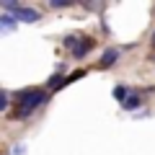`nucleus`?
<instances>
[{
  "label": "nucleus",
  "mask_w": 155,
  "mask_h": 155,
  "mask_svg": "<svg viewBox=\"0 0 155 155\" xmlns=\"http://www.w3.org/2000/svg\"><path fill=\"white\" fill-rule=\"evenodd\" d=\"M49 101V96L44 93L41 88H23L16 93V119H26L28 114H31L34 109H39L41 104H47Z\"/></svg>",
  "instance_id": "1"
},
{
  "label": "nucleus",
  "mask_w": 155,
  "mask_h": 155,
  "mask_svg": "<svg viewBox=\"0 0 155 155\" xmlns=\"http://www.w3.org/2000/svg\"><path fill=\"white\" fill-rule=\"evenodd\" d=\"M119 54H122V49H119V47H111V49H106L104 54H101V60H98V67H101V70H109V67H114L116 60H119Z\"/></svg>",
  "instance_id": "2"
},
{
  "label": "nucleus",
  "mask_w": 155,
  "mask_h": 155,
  "mask_svg": "<svg viewBox=\"0 0 155 155\" xmlns=\"http://www.w3.org/2000/svg\"><path fill=\"white\" fill-rule=\"evenodd\" d=\"M93 44H96V41L91 36H80V39H78V44H75V49H72V57H75V60H83V57L93 49Z\"/></svg>",
  "instance_id": "3"
},
{
  "label": "nucleus",
  "mask_w": 155,
  "mask_h": 155,
  "mask_svg": "<svg viewBox=\"0 0 155 155\" xmlns=\"http://www.w3.org/2000/svg\"><path fill=\"white\" fill-rule=\"evenodd\" d=\"M16 18H18V21H23V23H36L41 16H39V11H34V8L21 5V8H18V13H16Z\"/></svg>",
  "instance_id": "4"
},
{
  "label": "nucleus",
  "mask_w": 155,
  "mask_h": 155,
  "mask_svg": "<svg viewBox=\"0 0 155 155\" xmlns=\"http://www.w3.org/2000/svg\"><path fill=\"white\" fill-rule=\"evenodd\" d=\"M140 106H142V98L132 93V96H129V98H127V101H124V104H122V109H127V111H137Z\"/></svg>",
  "instance_id": "5"
},
{
  "label": "nucleus",
  "mask_w": 155,
  "mask_h": 155,
  "mask_svg": "<svg viewBox=\"0 0 155 155\" xmlns=\"http://www.w3.org/2000/svg\"><path fill=\"white\" fill-rule=\"evenodd\" d=\"M65 83H67V78H65V75H60V72H54V75L49 78V83H47V88H49V91H57L60 85H65Z\"/></svg>",
  "instance_id": "6"
},
{
  "label": "nucleus",
  "mask_w": 155,
  "mask_h": 155,
  "mask_svg": "<svg viewBox=\"0 0 155 155\" xmlns=\"http://www.w3.org/2000/svg\"><path fill=\"white\" fill-rule=\"evenodd\" d=\"M16 21H18V18L13 16V13H3V16H0V23H3V31H11V28L16 26Z\"/></svg>",
  "instance_id": "7"
},
{
  "label": "nucleus",
  "mask_w": 155,
  "mask_h": 155,
  "mask_svg": "<svg viewBox=\"0 0 155 155\" xmlns=\"http://www.w3.org/2000/svg\"><path fill=\"white\" fill-rule=\"evenodd\" d=\"M8 106H11V96H8V91H0V111H5Z\"/></svg>",
  "instance_id": "8"
},
{
  "label": "nucleus",
  "mask_w": 155,
  "mask_h": 155,
  "mask_svg": "<svg viewBox=\"0 0 155 155\" xmlns=\"http://www.w3.org/2000/svg\"><path fill=\"white\" fill-rule=\"evenodd\" d=\"M83 75H85V70H75L70 78H67V83H72V80H78V78H83Z\"/></svg>",
  "instance_id": "9"
},
{
  "label": "nucleus",
  "mask_w": 155,
  "mask_h": 155,
  "mask_svg": "<svg viewBox=\"0 0 155 155\" xmlns=\"http://www.w3.org/2000/svg\"><path fill=\"white\" fill-rule=\"evenodd\" d=\"M13 155H23V145H16L13 147Z\"/></svg>",
  "instance_id": "10"
},
{
  "label": "nucleus",
  "mask_w": 155,
  "mask_h": 155,
  "mask_svg": "<svg viewBox=\"0 0 155 155\" xmlns=\"http://www.w3.org/2000/svg\"><path fill=\"white\" fill-rule=\"evenodd\" d=\"M153 44H155V34H153Z\"/></svg>",
  "instance_id": "11"
}]
</instances>
